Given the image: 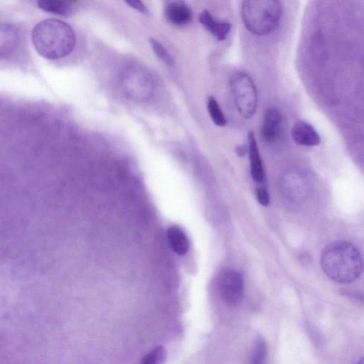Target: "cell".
Listing matches in <instances>:
<instances>
[{
  "mask_svg": "<svg viewBox=\"0 0 364 364\" xmlns=\"http://www.w3.org/2000/svg\"><path fill=\"white\" fill-rule=\"evenodd\" d=\"M321 265L327 276L339 284L353 283L363 272V259L358 249L347 242H336L324 249Z\"/></svg>",
  "mask_w": 364,
  "mask_h": 364,
  "instance_id": "obj_1",
  "label": "cell"
},
{
  "mask_svg": "<svg viewBox=\"0 0 364 364\" xmlns=\"http://www.w3.org/2000/svg\"><path fill=\"white\" fill-rule=\"evenodd\" d=\"M32 37L37 52L47 59L67 56L72 52L76 45L72 28L58 19L40 21L34 28Z\"/></svg>",
  "mask_w": 364,
  "mask_h": 364,
  "instance_id": "obj_2",
  "label": "cell"
},
{
  "mask_svg": "<svg viewBox=\"0 0 364 364\" xmlns=\"http://www.w3.org/2000/svg\"><path fill=\"white\" fill-rule=\"evenodd\" d=\"M283 8L277 0H248L242 8L244 24L257 36L268 35L280 25Z\"/></svg>",
  "mask_w": 364,
  "mask_h": 364,
  "instance_id": "obj_3",
  "label": "cell"
},
{
  "mask_svg": "<svg viewBox=\"0 0 364 364\" xmlns=\"http://www.w3.org/2000/svg\"><path fill=\"white\" fill-rule=\"evenodd\" d=\"M235 107L245 119L251 118L258 108V92L252 78L244 72L234 74L230 81Z\"/></svg>",
  "mask_w": 364,
  "mask_h": 364,
  "instance_id": "obj_4",
  "label": "cell"
},
{
  "mask_svg": "<svg viewBox=\"0 0 364 364\" xmlns=\"http://www.w3.org/2000/svg\"><path fill=\"white\" fill-rule=\"evenodd\" d=\"M122 88L127 97L136 101L151 98L154 84L151 75L139 68L127 70L122 77Z\"/></svg>",
  "mask_w": 364,
  "mask_h": 364,
  "instance_id": "obj_5",
  "label": "cell"
},
{
  "mask_svg": "<svg viewBox=\"0 0 364 364\" xmlns=\"http://www.w3.org/2000/svg\"><path fill=\"white\" fill-rule=\"evenodd\" d=\"M218 288L223 301L228 306H238L244 295V278L237 270L226 268L219 276Z\"/></svg>",
  "mask_w": 364,
  "mask_h": 364,
  "instance_id": "obj_6",
  "label": "cell"
},
{
  "mask_svg": "<svg viewBox=\"0 0 364 364\" xmlns=\"http://www.w3.org/2000/svg\"><path fill=\"white\" fill-rule=\"evenodd\" d=\"M292 136L299 145L314 147L319 144L321 138L314 127L304 120H298L292 128Z\"/></svg>",
  "mask_w": 364,
  "mask_h": 364,
  "instance_id": "obj_7",
  "label": "cell"
},
{
  "mask_svg": "<svg viewBox=\"0 0 364 364\" xmlns=\"http://www.w3.org/2000/svg\"><path fill=\"white\" fill-rule=\"evenodd\" d=\"M282 114L276 109H268L264 116L261 134L265 142H275L281 132Z\"/></svg>",
  "mask_w": 364,
  "mask_h": 364,
  "instance_id": "obj_8",
  "label": "cell"
},
{
  "mask_svg": "<svg viewBox=\"0 0 364 364\" xmlns=\"http://www.w3.org/2000/svg\"><path fill=\"white\" fill-rule=\"evenodd\" d=\"M200 23L218 41H224L230 33L232 25L228 21H220L214 17L208 10L201 12Z\"/></svg>",
  "mask_w": 364,
  "mask_h": 364,
  "instance_id": "obj_9",
  "label": "cell"
},
{
  "mask_svg": "<svg viewBox=\"0 0 364 364\" xmlns=\"http://www.w3.org/2000/svg\"><path fill=\"white\" fill-rule=\"evenodd\" d=\"M19 30L10 24H0V57H6L16 51L19 45Z\"/></svg>",
  "mask_w": 364,
  "mask_h": 364,
  "instance_id": "obj_10",
  "label": "cell"
},
{
  "mask_svg": "<svg viewBox=\"0 0 364 364\" xmlns=\"http://www.w3.org/2000/svg\"><path fill=\"white\" fill-rule=\"evenodd\" d=\"M248 142L252 177L255 181L263 182L265 174L262 159L258 144H257V140L253 131L248 133Z\"/></svg>",
  "mask_w": 364,
  "mask_h": 364,
  "instance_id": "obj_11",
  "label": "cell"
},
{
  "mask_svg": "<svg viewBox=\"0 0 364 364\" xmlns=\"http://www.w3.org/2000/svg\"><path fill=\"white\" fill-rule=\"evenodd\" d=\"M165 16L169 23L175 25H185L190 23L192 12L184 2H173L165 8Z\"/></svg>",
  "mask_w": 364,
  "mask_h": 364,
  "instance_id": "obj_12",
  "label": "cell"
},
{
  "mask_svg": "<svg viewBox=\"0 0 364 364\" xmlns=\"http://www.w3.org/2000/svg\"><path fill=\"white\" fill-rule=\"evenodd\" d=\"M167 240L170 248L180 256L187 255L190 244L184 231L178 226H173L167 230Z\"/></svg>",
  "mask_w": 364,
  "mask_h": 364,
  "instance_id": "obj_13",
  "label": "cell"
},
{
  "mask_svg": "<svg viewBox=\"0 0 364 364\" xmlns=\"http://www.w3.org/2000/svg\"><path fill=\"white\" fill-rule=\"evenodd\" d=\"M74 2L60 1V0H41L38 2L39 8L47 12L69 16L72 14Z\"/></svg>",
  "mask_w": 364,
  "mask_h": 364,
  "instance_id": "obj_14",
  "label": "cell"
},
{
  "mask_svg": "<svg viewBox=\"0 0 364 364\" xmlns=\"http://www.w3.org/2000/svg\"><path fill=\"white\" fill-rule=\"evenodd\" d=\"M266 355V342L263 337L259 336L256 339L253 345L250 364H265Z\"/></svg>",
  "mask_w": 364,
  "mask_h": 364,
  "instance_id": "obj_15",
  "label": "cell"
},
{
  "mask_svg": "<svg viewBox=\"0 0 364 364\" xmlns=\"http://www.w3.org/2000/svg\"><path fill=\"white\" fill-rule=\"evenodd\" d=\"M209 116L214 124L219 127L226 125V119L217 100L213 97H210L207 104Z\"/></svg>",
  "mask_w": 364,
  "mask_h": 364,
  "instance_id": "obj_16",
  "label": "cell"
},
{
  "mask_svg": "<svg viewBox=\"0 0 364 364\" xmlns=\"http://www.w3.org/2000/svg\"><path fill=\"white\" fill-rule=\"evenodd\" d=\"M166 359V351L163 347H156L144 355L139 364H162Z\"/></svg>",
  "mask_w": 364,
  "mask_h": 364,
  "instance_id": "obj_17",
  "label": "cell"
},
{
  "mask_svg": "<svg viewBox=\"0 0 364 364\" xmlns=\"http://www.w3.org/2000/svg\"><path fill=\"white\" fill-rule=\"evenodd\" d=\"M151 44L156 54L167 64L169 67L175 66V61L168 51L160 44L156 39H151Z\"/></svg>",
  "mask_w": 364,
  "mask_h": 364,
  "instance_id": "obj_18",
  "label": "cell"
},
{
  "mask_svg": "<svg viewBox=\"0 0 364 364\" xmlns=\"http://www.w3.org/2000/svg\"><path fill=\"white\" fill-rule=\"evenodd\" d=\"M257 197H258L260 204L264 206H268L270 204V197L266 188L259 187L257 189Z\"/></svg>",
  "mask_w": 364,
  "mask_h": 364,
  "instance_id": "obj_19",
  "label": "cell"
},
{
  "mask_svg": "<svg viewBox=\"0 0 364 364\" xmlns=\"http://www.w3.org/2000/svg\"><path fill=\"white\" fill-rule=\"evenodd\" d=\"M127 6H129L132 8L139 11L140 12L147 14H148V10L144 5L140 1H126Z\"/></svg>",
  "mask_w": 364,
  "mask_h": 364,
  "instance_id": "obj_20",
  "label": "cell"
},
{
  "mask_svg": "<svg viewBox=\"0 0 364 364\" xmlns=\"http://www.w3.org/2000/svg\"><path fill=\"white\" fill-rule=\"evenodd\" d=\"M358 364H363V360L361 358L360 361H358Z\"/></svg>",
  "mask_w": 364,
  "mask_h": 364,
  "instance_id": "obj_21",
  "label": "cell"
}]
</instances>
